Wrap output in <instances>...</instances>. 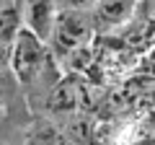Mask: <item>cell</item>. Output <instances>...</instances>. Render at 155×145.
Listing matches in <instances>:
<instances>
[{"instance_id": "obj_6", "label": "cell", "mask_w": 155, "mask_h": 145, "mask_svg": "<svg viewBox=\"0 0 155 145\" xmlns=\"http://www.w3.org/2000/svg\"><path fill=\"white\" fill-rule=\"evenodd\" d=\"M21 26H23L21 13H18L13 5H8V8L0 11V42H13L16 34L21 31Z\"/></svg>"}, {"instance_id": "obj_3", "label": "cell", "mask_w": 155, "mask_h": 145, "mask_svg": "<svg viewBox=\"0 0 155 145\" xmlns=\"http://www.w3.org/2000/svg\"><path fill=\"white\" fill-rule=\"evenodd\" d=\"M134 11H137V0H96L91 23H93V29L109 31V29L124 26Z\"/></svg>"}, {"instance_id": "obj_4", "label": "cell", "mask_w": 155, "mask_h": 145, "mask_svg": "<svg viewBox=\"0 0 155 145\" xmlns=\"http://www.w3.org/2000/svg\"><path fill=\"white\" fill-rule=\"evenodd\" d=\"M54 16H57L54 0H26V11H23L21 21L34 36H39L47 44L52 26H54Z\"/></svg>"}, {"instance_id": "obj_1", "label": "cell", "mask_w": 155, "mask_h": 145, "mask_svg": "<svg viewBox=\"0 0 155 145\" xmlns=\"http://www.w3.org/2000/svg\"><path fill=\"white\" fill-rule=\"evenodd\" d=\"M91 34H93V23L85 11H72L65 8L54 16V26L49 34V55L57 57H70L72 52H78L80 47L88 44Z\"/></svg>"}, {"instance_id": "obj_5", "label": "cell", "mask_w": 155, "mask_h": 145, "mask_svg": "<svg viewBox=\"0 0 155 145\" xmlns=\"http://www.w3.org/2000/svg\"><path fill=\"white\" fill-rule=\"evenodd\" d=\"M47 109L52 114H72L78 109V88L72 80H60L47 96Z\"/></svg>"}, {"instance_id": "obj_2", "label": "cell", "mask_w": 155, "mask_h": 145, "mask_svg": "<svg viewBox=\"0 0 155 145\" xmlns=\"http://www.w3.org/2000/svg\"><path fill=\"white\" fill-rule=\"evenodd\" d=\"M47 62H49V49L39 36H34L26 26L16 34L11 47V70L16 72V78L21 83L31 86L39 80V75L44 72Z\"/></svg>"}, {"instance_id": "obj_9", "label": "cell", "mask_w": 155, "mask_h": 145, "mask_svg": "<svg viewBox=\"0 0 155 145\" xmlns=\"http://www.w3.org/2000/svg\"><path fill=\"white\" fill-rule=\"evenodd\" d=\"M65 5L72 8V11H88V8L96 5V0H65Z\"/></svg>"}, {"instance_id": "obj_7", "label": "cell", "mask_w": 155, "mask_h": 145, "mask_svg": "<svg viewBox=\"0 0 155 145\" xmlns=\"http://www.w3.org/2000/svg\"><path fill=\"white\" fill-rule=\"evenodd\" d=\"M11 47H13V42H0V70L11 67Z\"/></svg>"}, {"instance_id": "obj_8", "label": "cell", "mask_w": 155, "mask_h": 145, "mask_svg": "<svg viewBox=\"0 0 155 145\" xmlns=\"http://www.w3.org/2000/svg\"><path fill=\"white\" fill-rule=\"evenodd\" d=\"M137 8L145 13V18L155 21V0H137Z\"/></svg>"}]
</instances>
